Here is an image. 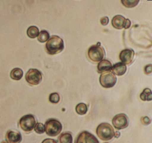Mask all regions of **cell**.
Returning a JSON list of instances; mask_svg holds the SVG:
<instances>
[{
    "mask_svg": "<svg viewBox=\"0 0 152 143\" xmlns=\"http://www.w3.org/2000/svg\"><path fill=\"white\" fill-rule=\"evenodd\" d=\"M64 48L63 39L58 36L53 35L48 40L45 45L46 51L50 55L60 53Z\"/></svg>",
    "mask_w": 152,
    "mask_h": 143,
    "instance_id": "cell-1",
    "label": "cell"
},
{
    "mask_svg": "<svg viewBox=\"0 0 152 143\" xmlns=\"http://www.w3.org/2000/svg\"><path fill=\"white\" fill-rule=\"evenodd\" d=\"M96 132L98 136L104 141L112 139L115 133L112 125L107 123H102L99 124L97 128Z\"/></svg>",
    "mask_w": 152,
    "mask_h": 143,
    "instance_id": "cell-2",
    "label": "cell"
},
{
    "mask_svg": "<svg viewBox=\"0 0 152 143\" xmlns=\"http://www.w3.org/2000/svg\"><path fill=\"white\" fill-rule=\"evenodd\" d=\"M45 128L47 135L50 136H56L61 132L62 125L58 120L51 118L47 120L45 123Z\"/></svg>",
    "mask_w": 152,
    "mask_h": 143,
    "instance_id": "cell-3",
    "label": "cell"
},
{
    "mask_svg": "<svg viewBox=\"0 0 152 143\" xmlns=\"http://www.w3.org/2000/svg\"><path fill=\"white\" fill-rule=\"evenodd\" d=\"M105 52L104 48L100 45L99 42L96 45H92L88 51L89 58L95 62L101 61L104 57Z\"/></svg>",
    "mask_w": 152,
    "mask_h": 143,
    "instance_id": "cell-4",
    "label": "cell"
},
{
    "mask_svg": "<svg viewBox=\"0 0 152 143\" xmlns=\"http://www.w3.org/2000/svg\"><path fill=\"white\" fill-rule=\"evenodd\" d=\"M36 120L32 114L24 115L20 119L19 125L20 128L26 132L31 131L36 125Z\"/></svg>",
    "mask_w": 152,
    "mask_h": 143,
    "instance_id": "cell-5",
    "label": "cell"
},
{
    "mask_svg": "<svg viewBox=\"0 0 152 143\" xmlns=\"http://www.w3.org/2000/svg\"><path fill=\"white\" fill-rule=\"evenodd\" d=\"M116 82V76L111 71L102 73L99 77V82L104 88H112L115 85Z\"/></svg>",
    "mask_w": 152,
    "mask_h": 143,
    "instance_id": "cell-6",
    "label": "cell"
},
{
    "mask_svg": "<svg viewBox=\"0 0 152 143\" xmlns=\"http://www.w3.org/2000/svg\"><path fill=\"white\" fill-rule=\"evenodd\" d=\"M42 73L40 71L35 68H31L27 72L25 79L27 83L32 85H38L42 80Z\"/></svg>",
    "mask_w": 152,
    "mask_h": 143,
    "instance_id": "cell-7",
    "label": "cell"
},
{
    "mask_svg": "<svg viewBox=\"0 0 152 143\" xmlns=\"http://www.w3.org/2000/svg\"><path fill=\"white\" fill-rule=\"evenodd\" d=\"M112 123L116 129L121 130L125 128L129 125V118L125 114H118L113 118Z\"/></svg>",
    "mask_w": 152,
    "mask_h": 143,
    "instance_id": "cell-8",
    "label": "cell"
},
{
    "mask_svg": "<svg viewBox=\"0 0 152 143\" xmlns=\"http://www.w3.org/2000/svg\"><path fill=\"white\" fill-rule=\"evenodd\" d=\"M75 143H99L94 135L88 131H82L76 137Z\"/></svg>",
    "mask_w": 152,
    "mask_h": 143,
    "instance_id": "cell-9",
    "label": "cell"
},
{
    "mask_svg": "<svg viewBox=\"0 0 152 143\" xmlns=\"http://www.w3.org/2000/svg\"><path fill=\"white\" fill-rule=\"evenodd\" d=\"M134 51L132 49L123 50L120 54L119 57L122 63L124 65H129L132 62L134 58Z\"/></svg>",
    "mask_w": 152,
    "mask_h": 143,
    "instance_id": "cell-10",
    "label": "cell"
},
{
    "mask_svg": "<svg viewBox=\"0 0 152 143\" xmlns=\"http://www.w3.org/2000/svg\"><path fill=\"white\" fill-rule=\"evenodd\" d=\"M7 141L9 143H20L22 140V136L19 131L9 130L6 134Z\"/></svg>",
    "mask_w": 152,
    "mask_h": 143,
    "instance_id": "cell-11",
    "label": "cell"
},
{
    "mask_svg": "<svg viewBox=\"0 0 152 143\" xmlns=\"http://www.w3.org/2000/svg\"><path fill=\"white\" fill-rule=\"evenodd\" d=\"M126 19L124 17L121 15H116L112 19V25L116 29H122L124 28Z\"/></svg>",
    "mask_w": 152,
    "mask_h": 143,
    "instance_id": "cell-12",
    "label": "cell"
},
{
    "mask_svg": "<svg viewBox=\"0 0 152 143\" xmlns=\"http://www.w3.org/2000/svg\"><path fill=\"white\" fill-rule=\"evenodd\" d=\"M112 67L113 65L110 61L107 60H101L98 65V72L100 73L107 71H110L112 70Z\"/></svg>",
    "mask_w": 152,
    "mask_h": 143,
    "instance_id": "cell-13",
    "label": "cell"
},
{
    "mask_svg": "<svg viewBox=\"0 0 152 143\" xmlns=\"http://www.w3.org/2000/svg\"><path fill=\"white\" fill-rule=\"evenodd\" d=\"M112 70L115 74L120 76L125 73L127 70V67L123 63L118 62L113 66Z\"/></svg>",
    "mask_w": 152,
    "mask_h": 143,
    "instance_id": "cell-14",
    "label": "cell"
},
{
    "mask_svg": "<svg viewBox=\"0 0 152 143\" xmlns=\"http://www.w3.org/2000/svg\"><path fill=\"white\" fill-rule=\"evenodd\" d=\"M59 143H72L73 138L71 132H63L60 134L58 137Z\"/></svg>",
    "mask_w": 152,
    "mask_h": 143,
    "instance_id": "cell-15",
    "label": "cell"
},
{
    "mask_svg": "<svg viewBox=\"0 0 152 143\" xmlns=\"http://www.w3.org/2000/svg\"><path fill=\"white\" fill-rule=\"evenodd\" d=\"M10 77L13 80L19 81L21 80L23 75V72L21 68H14L10 73Z\"/></svg>",
    "mask_w": 152,
    "mask_h": 143,
    "instance_id": "cell-16",
    "label": "cell"
},
{
    "mask_svg": "<svg viewBox=\"0 0 152 143\" xmlns=\"http://www.w3.org/2000/svg\"><path fill=\"white\" fill-rule=\"evenodd\" d=\"M140 98L143 101H151L152 99V92L151 90L146 88L140 94Z\"/></svg>",
    "mask_w": 152,
    "mask_h": 143,
    "instance_id": "cell-17",
    "label": "cell"
},
{
    "mask_svg": "<svg viewBox=\"0 0 152 143\" xmlns=\"http://www.w3.org/2000/svg\"><path fill=\"white\" fill-rule=\"evenodd\" d=\"M27 34L30 38H36L39 34V28L35 26H30L27 29Z\"/></svg>",
    "mask_w": 152,
    "mask_h": 143,
    "instance_id": "cell-18",
    "label": "cell"
},
{
    "mask_svg": "<svg viewBox=\"0 0 152 143\" xmlns=\"http://www.w3.org/2000/svg\"><path fill=\"white\" fill-rule=\"evenodd\" d=\"M88 106L84 103H80L76 105L75 110L78 114L83 115L88 112Z\"/></svg>",
    "mask_w": 152,
    "mask_h": 143,
    "instance_id": "cell-19",
    "label": "cell"
},
{
    "mask_svg": "<svg viewBox=\"0 0 152 143\" xmlns=\"http://www.w3.org/2000/svg\"><path fill=\"white\" fill-rule=\"evenodd\" d=\"M50 38V34L46 30H42L40 32L38 36V40L42 43L45 42Z\"/></svg>",
    "mask_w": 152,
    "mask_h": 143,
    "instance_id": "cell-20",
    "label": "cell"
},
{
    "mask_svg": "<svg viewBox=\"0 0 152 143\" xmlns=\"http://www.w3.org/2000/svg\"><path fill=\"white\" fill-rule=\"evenodd\" d=\"M140 1L139 0H136V1H125V0H122L121 1L123 5H124L126 8H131L135 7L137 4H138Z\"/></svg>",
    "mask_w": 152,
    "mask_h": 143,
    "instance_id": "cell-21",
    "label": "cell"
},
{
    "mask_svg": "<svg viewBox=\"0 0 152 143\" xmlns=\"http://www.w3.org/2000/svg\"><path fill=\"white\" fill-rule=\"evenodd\" d=\"M49 99L51 103L57 104L60 100V96L57 92H54L50 94Z\"/></svg>",
    "mask_w": 152,
    "mask_h": 143,
    "instance_id": "cell-22",
    "label": "cell"
},
{
    "mask_svg": "<svg viewBox=\"0 0 152 143\" xmlns=\"http://www.w3.org/2000/svg\"><path fill=\"white\" fill-rule=\"evenodd\" d=\"M34 128V130L38 134H42L45 132V126L41 123H36Z\"/></svg>",
    "mask_w": 152,
    "mask_h": 143,
    "instance_id": "cell-23",
    "label": "cell"
},
{
    "mask_svg": "<svg viewBox=\"0 0 152 143\" xmlns=\"http://www.w3.org/2000/svg\"><path fill=\"white\" fill-rule=\"evenodd\" d=\"M141 123L142 124H144V125H148V124H149L151 122V120L148 118V116H143L142 118H141Z\"/></svg>",
    "mask_w": 152,
    "mask_h": 143,
    "instance_id": "cell-24",
    "label": "cell"
},
{
    "mask_svg": "<svg viewBox=\"0 0 152 143\" xmlns=\"http://www.w3.org/2000/svg\"><path fill=\"white\" fill-rule=\"evenodd\" d=\"M152 65H147L144 68V72L147 75L149 74L152 73Z\"/></svg>",
    "mask_w": 152,
    "mask_h": 143,
    "instance_id": "cell-25",
    "label": "cell"
},
{
    "mask_svg": "<svg viewBox=\"0 0 152 143\" xmlns=\"http://www.w3.org/2000/svg\"><path fill=\"white\" fill-rule=\"evenodd\" d=\"M108 22H109V18L107 17H103L100 19V23L102 25H107L108 24Z\"/></svg>",
    "mask_w": 152,
    "mask_h": 143,
    "instance_id": "cell-26",
    "label": "cell"
},
{
    "mask_svg": "<svg viewBox=\"0 0 152 143\" xmlns=\"http://www.w3.org/2000/svg\"><path fill=\"white\" fill-rule=\"evenodd\" d=\"M42 143H57V142L56 140L52 139H46Z\"/></svg>",
    "mask_w": 152,
    "mask_h": 143,
    "instance_id": "cell-27",
    "label": "cell"
},
{
    "mask_svg": "<svg viewBox=\"0 0 152 143\" xmlns=\"http://www.w3.org/2000/svg\"><path fill=\"white\" fill-rule=\"evenodd\" d=\"M131 25V23L130 20L129 19H126L124 28L125 29L129 28L130 27Z\"/></svg>",
    "mask_w": 152,
    "mask_h": 143,
    "instance_id": "cell-28",
    "label": "cell"
},
{
    "mask_svg": "<svg viewBox=\"0 0 152 143\" xmlns=\"http://www.w3.org/2000/svg\"><path fill=\"white\" fill-rule=\"evenodd\" d=\"M120 136V133L119 132V131H116L115 133L114 136H115V137L118 138Z\"/></svg>",
    "mask_w": 152,
    "mask_h": 143,
    "instance_id": "cell-29",
    "label": "cell"
},
{
    "mask_svg": "<svg viewBox=\"0 0 152 143\" xmlns=\"http://www.w3.org/2000/svg\"><path fill=\"white\" fill-rule=\"evenodd\" d=\"M1 143H9L8 142H7V140H3V141H2V142H1Z\"/></svg>",
    "mask_w": 152,
    "mask_h": 143,
    "instance_id": "cell-30",
    "label": "cell"
},
{
    "mask_svg": "<svg viewBox=\"0 0 152 143\" xmlns=\"http://www.w3.org/2000/svg\"></svg>",
    "mask_w": 152,
    "mask_h": 143,
    "instance_id": "cell-31",
    "label": "cell"
}]
</instances>
